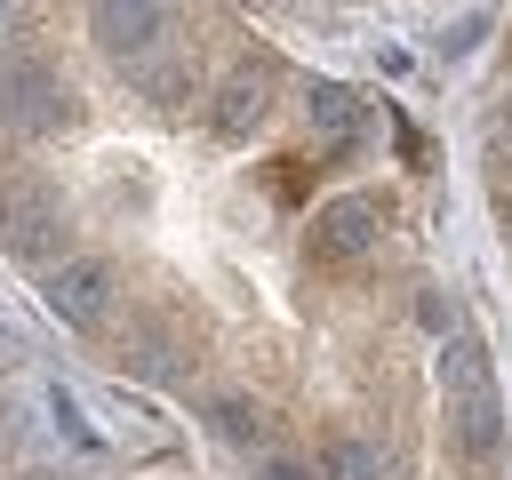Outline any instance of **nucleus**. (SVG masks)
I'll return each mask as SVG.
<instances>
[{"label":"nucleus","instance_id":"nucleus-6","mask_svg":"<svg viewBox=\"0 0 512 480\" xmlns=\"http://www.w3.org/2000/svg\"><path fill=\"white\" fill-rule=\"evenodd\" d=\"M176 16L168 8H152V0H96L88 8V32H96V48L112 56V64H144V56H160L176 32H168Z\"/></svg>","mask_w":512,"mask_h":480},{"label":"nucleus","instance_id":"nucleus-9","mask_svg":"<svg viewBox=\"0 0 512 480\" xmlns=\"http://www.w3.org/2000/svg\"><path fill=\"white\" fill-rule=\"evenodd\" d=\"M320 480H392V464L368 432H328L320 440Z\"/></svg>","mask_w":512,"mask_h":480},{"label":"nucleus","instance_id":"nucleus-7","mask_svg":"<svg viewBox=\"0 0 512 480\" xmlns=\"http://www.w3.org/2000/svg\"><path fill=\"white\" fill-rule=\"evenodd\" d=\"M264 112H272V64H264V56H240V64L208 88V128H216L224 144H248V136L264 128Z\"/></svg>","mask_w":512,"mask_h":480},{"label":"nucleus","instance_id":"nucleus-11","mask_svg":"<svg viewBox=\"0 0 512 480\" xmlns=\"http://www.w3.org/2000/svg\"><path fill=\"white\" fill-rule=\"evenodd\" d=\"M208 432H216V440H232V448H256V440H264V400H248V392H216Z\"/></svg>","mask_w":512,"mask_h":480},{"label":"nucleus","instance_id":"nucleus-3","mask_svg":"<svg viewBox=\"0 0 512 480\" xmlns=\"http://www.w3.org/2000/svg\"><path fill=\"white\" fill-rule=\"evenodd\" d=\"M72 80L48 64V56H8L0 64V120L16 128V136H56V128H72Z\"/></svg>","mask_w":512,"mask_h":480},{"label":"nucleus","instance_id":"nucleus-13","mask_svg":"<svg viewBox=\"0 0 512 480\" xmlns=\"http://www.w3.org/2000/svg\"><path fill=\"white\" fill-rule=\"evenodd\" d=\"M480 40H488V16H456V24L440 32V56H472Z\"/></svg>","mask_w":512,"mask_h":480},{"label":"nucleus","instance_id":"nucleus-4","mask_svg":"<svg viewBox=\"0 0 512 480\" xmlns=\"http://www.w3.org/2000/svg\"><path fill=\"white\" fill-rule=\"evenodd\" d=\"M40 304H48L72 336H96V328L112 320V304H120V272H112L104 256H64V264H48Z\"/></svg>","mask_w":512,"mask_h":480},{"label":"nucleus","instance_id":"nucleus-8","mask_svg":"<svg viewBox=\"0 0 512 480\" xmlns=\"http://www.w3.org/2000/svg\"><path fill=\"white\" fill-rule=\"evenodd\" d=\"M304 120H312L320 152H336V160H360V152H368V136H376L368 96H360V88H344V80H312V88H304Z\"/></svg>","mask_w":512,"mask_h":480},{"label":"nucleus","instance_id":"nucleus-12","mask_svg":"<svg viewBox=\"0 0 512 480\" xmlns=\"http://www.w3.org/2000/svg\"><path fill=\"white\" fill-rule=\"evenodd\" d=\"M48 416H56V432H64V440H72V448H88V456H96V448H104V432H96V424H88V416H80V400H72V392H64V384H48Z\"/></svg>","mask_w":512,"mask_h":480},{"label":"nucleus","instance_id":"nucleus-1","mask_svg":"<svg viewBox=\"0 0 512 480\" xmlns=\"http://www.w3.org/2000/svg\"><path fill=\"white\" fill-rule=\"evenodd\" d=\"M440 416H448V448L464 464L504 456V392H496V360H488L480 328H456L440 344Z\"/></svg>","mask_w":512,"mask_h":480},{"label":"nucleus","instance_id":"nucleus-16","mask_svg":"<svg viewBox=\"0 0 512 480\" xmlns=\"http://www.w3.org/2000/svg\"><path fill=\"white\" fill-rule=\"evenodd\" d=\"M504 144H512V104H496V112H488V152H504Z\"/></svg>","mask_w":512,"mask_h":480},{"label":"nucleus","instance_id":"nucleus-5","mask_svg":"<svg viewBox=\"0 0 512 480\" xmlns=\"http://www.w3.org/2000/svg\"><path fill=\"white\" fill-rule=\"evenodd\" d=\"M376 240H384V200L376 192H336L304 224V256L312 264H360Z\"/></svg>","mask_w":512,"mask_h":480},{"label":"nucleus","instance_id":"nucleus-15","mask_svg":"<svg viewBox=\"0 0 512 480\" xmlns=\"http://www.w3.org/2000/svg\"><path fill=\"white\" fill-rule=\"evenodd\" d=\"M416 320H424V328H432V336H440V344H448V320H456V304H448V296H432V288H424V296H416Z\"/></svg>","mask_w":512,"mask_h":480},{"label":"nucleus","instance_id":"nucleus-2","mask_svg":"<svg viewBox=\"0 0 512 480\" xmlns=\"http://www.w3.org/2000/svg\"><path fill=\"white\" fill-rule=\"evenodd\" d=\"M0 248L16 264H48L64 248V200L40 168H8L0 176Z\"/></svg>","mask_w":512,"mask_h":480},{"label":"nucleus","instance_id":"nucleus-14","mask_svg":"<svg viewBox=\"0 0 512 480\" xmlns=\"http://www.w3.org/2000/svg\"><path fill=\"white\" fill-rule=\"evenodd\" d=\"M256 480H320V464H304V456H256Z\"/></svg>","mask_w":512,"mask_h":480},{"label":"nucleus","instance_id":"nucleus-10","mask_svg":"<svg viewBox=\"0 0 512 480\" xmlns=\"http://www.w3.org/2000/svg\"><path fill=\"white\" fill-rule=\"evenodd\" d=\"M128 80H136L152 104H176V96H192V64L176 56V40H168L160 56H144V64H128Z\"/></svg>","mask_w":512,"mask_h":480},{"label":"nucleus","instance_id":"nucleus-17","mask_svg":"<svg viewBox=\"0 0 512 480\" xmlns=\"http://www.w3.org/2000/svg\"><path fill=\"white\" fill-rule=\"evenodd\" d=\"M504 224H512V200H504Z\"/></svg>","mask_w":512,"mask_h":480}]
</instances>
